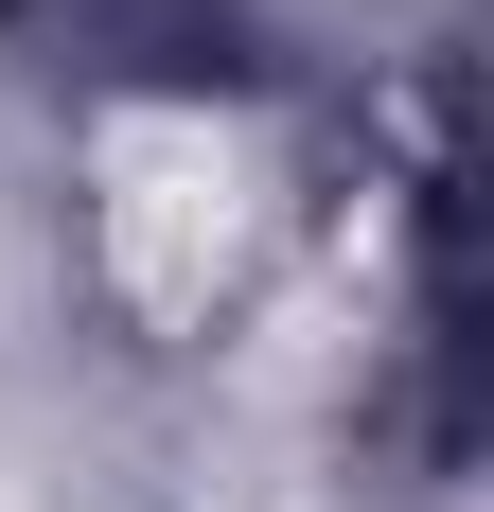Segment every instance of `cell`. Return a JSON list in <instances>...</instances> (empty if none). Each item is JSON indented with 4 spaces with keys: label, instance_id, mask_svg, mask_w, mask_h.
I'll return each mask as SVG.
<instances>
[{
    "label": "cell",
    "instance_id": "1",
    "mask_svg": "<svg viewBox=\"0 0 494 512\" xmlns=\"http://www.w3.org/2000/svg\"><path fill=\"white\" fill-rule=\"evenodd\" d=\"M230 248H247V142L230 124H177V106L106 124V265H124V301L195 318L230 283Z\"/></svg>",
    "mask_w": 494,
    "mask_h": 512
}]
</instances>
